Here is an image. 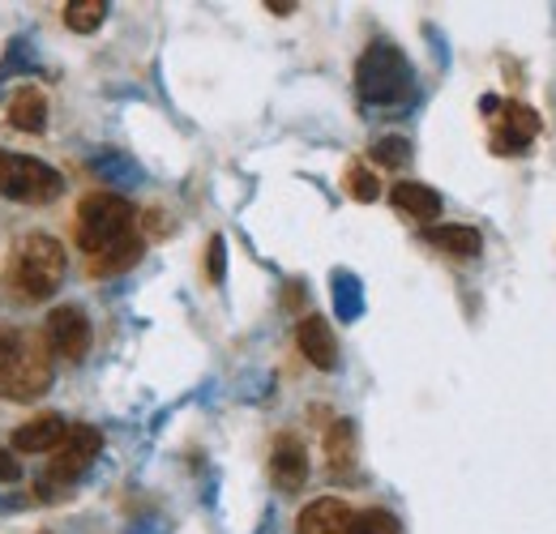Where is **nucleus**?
Here are the masks:
<instances>
[{
  "label": "nucleus",
  "instance_id": "nucleus-1",
  "mask_svg": "<svg viewBox=\"0 0 556 534\" xmlns=\"http://www.w3.org/2000/svg\"><path fill=\"white\" fill-rule=\"evenodd\" d=\"M52 390V359L22 330H0V398L35 402Z\"/></svg>",
  "mask_w": 556,
  "mask_h": 534
},
{
  "label": "nucleus",
  "instance_id": "nucleus-2",
  "mask_svg": "<svg viewBox=\"0 0 556 534\" xmlns=\"http://www.w3.org/2000/svg\"><path fill=\"white\" fill-rule=\"evenodd\" d=\"M138 227V209L121 193H90V198L77 201V223H73V240L81 253L99 257L108 253L112 244L129 240Z\"/></svg>",
  "mask_w": 556,
  "mask_h": 534
},
{
  "label": "nucleus",
  "instance_id": "nucleus-3",
  "mask_svg": "<svg viewBox=\"0 0 556 534\" xmlns=\"http://www.w3.org/2000/svg\"><path fill=\"white\" fill-rule=\"evenodd\" d=\"M65 269H70V257H65V244L48 231H30L22 236V244L13 249V266H9V278L13 287L26 295V300H48L61 282H65Z\"/></svg>",
  "mask_w": 556,
  "mask_h": 534
},
{
  "label": "nucleus",
  "instance_id": "nucleus-4",
  "mask_svg": "<svg viewBox=\"0 0 556 534\" xmlns=\"http://www.w3.org/2000/svg\"><path fill=\"white\" fill-rule=\"evenodd\" d=\"M355 90L372 107H394L412 94V65L394 43H372L355 65Z\"/></svg>",
  "mask_w": 556,
  "mask_h": 534
},
{
  "label": "nucleus",
  "instance_id": "nucleus-5",
  "mask_svg": "<svg viewBox=\"0 0 556 534\" xmlns=\"http://www.w3.org/2000/svg\"><path fill=\"white\" fill-rule=\"evenodd\" d=\"M65 193V176L48 167L43 158L0 150V198L22 201V205H48Z\"/></svg>",
  "mask_w": 556,
  "mask_h": 534
},
{
  "label": "nucleus",
  "instance_id": "nucleus-6",
  "mask_svg": "<svg viewBox=\"0 0 556 534\" xmlns=\"http://www.w3.org/2000/svg\"><path fill=\"white\" fill-rule=\"evenodd\" d=\"M99 454H103V432H99V428H86V423L70 428L65 441L52 449V462H48V474H43V487L81 479L86 470L99 462Z\"/></svg>",
  "mask_w": 556,
  "mask_h": 534
},
{
  "label": "nucleus",
  "instance_id": "nucleus-7",
  "mask_svg": "<svg viewBox=\"0 0 556 534\" xmlns=\"http://www.w3.org/2000/svg\"><path fill=\"white\" fill-rule=\"evenodd\" d=\"M48 346L61 355V359H70V364H81L86 355H90V342H94V330H90V321H86V313L81 308H73V304H61V308H52V317H48Z\"/></svg>",
  "mask_w": 556,
  "mask_h": 534
},
{
  "label": "nucleus",
  "instance_id": "nucleus-8",
  "mask_svg": "<svg viewBox=\"0 0 556 534\" xmlns=\"http://www.w3.org/2000/svg\"><path fill=\"white\" fill-rule=\"evenodd\" d=\"M492 120H496V129H492V150L496 154H527L535 134H540V116L527 103H514V99L501 103L492 112Z\"/></svg>",
  "mask_w": 556,
  "mask_h": 534
},
{
  "label": "nucleus",
  "instance_id": "nucleus-9",
  "mask_svg": "<svg viewBox=\"0 0 556 534\" xmlns=\"http://www.w3.org/2000/svg\"><path fill=\"white\" fill-rule=\"evenodd\" d=\"M270 479L278 492H300L308 479V449L295 432H278L270 445Z\"/></svg>",
  "mask_w": 556,
  "mask_h": 534
},
{
  "label": "nucleus",
  "instance_id": "nucleus-10",
  "mask_svg": "<svg viewBox=\"0 0 556 534\" xmlns=\"http://www.w3.org/2000/svg\"><path fill=\"white\" fill-rule=\"evenodd\" d=\"M65 432H70V423L52 410V415H35L22 428H13L9 445H13V454H52L65 441Z\"/></svg>",
  "mask_w": 556,
  "mask_h": 534
},
{
  "label": "nucleus",
  "instance_id": "nucleus-11",
  "mask_svg": "<svg viewBox=\"0 0 556 534\" xmlns=\"http://www.w3.org/2000/svg\"><path fill=\"white\" fill-rule=\"evenodd\" d=\"M295 346L304 351V359L321 372H334L339 368V342H334V330L326 317H304L295 326Z\"/></svg>",
  "mask_w": 556,
  "mask_h": 534
},
{
  "label": "nucleus",
  "instance_id": "nucleus-12",
  "mask_svg": "<svg viewBox=\"0 0 556 534\" xmlns=\"http://www.w3.org/2000/svg\"><path fill=\"white\" fill-rule=\"evenodd\" d=\"M351 518H355V509H351L348 500L321 496V500H313V505H304V509H300V518H295V534H348Z\"/></svg>",
  "mask_w": 556,
  "mask_h": 534
},
{
  "label": "nucleus",
  "instance_id": "nucleus-13",
  "mask_svg": "<svg viewBox=\"0 0 556 534\" xmlns=\"http://www.w3.org/2000/svg\"><path fill=\"white\" fill-rule=\"evenodd\" d=\"M424 244L450 253V257H480L484 253V236L476 227H463V223H445V227H428L424 231Z\"/></svg>",
  "mask_w": 556,
  "mask_h": 534
},
{
  "label": "nucleus",
  "instance_id": "nucleus-14",
  "mask_svg": "<svg viewBox=\"0 0 556 534\" xmlns=\"http://www.w3.org/2000/svg\"><path fill=\"white\" fill-rule=\"evenodd\" d=\"M390 201H394L399 214H407V218H416V223H432V218L441 214V193L428 189V185H416V180H399Z\"/></svg>",
  "mask_w": 556,
  "mask_h": 534
},
{
  "label": "nucleus",
  "instance_id": "nucleus-15",
  "mask_svg": "<svg viewBox=\"0 0 556 534\" xmlns=\"http://www.w3.org/2000/svg\"><path fill=\"white\" fill-rule=\"evenodd\" d=\"M9 125H13L17 134H43V125H48V103H43V94L30 90V86H22V90L13 94V103H9Z\"/></svg>",
  "mask_w": 556,
  "mask_h": 534
},
{
  "label": "nucleus",
  "instance_id": "nucleus-16",
  "mask_svg": "<svg viewBox=\"0 0 556 534\" xmlns=\"http://www.w3.org/2000/svg\"><path fill=\"white\" fill-rule=\"evenodd\" d=\"M141 253H146V244H141L138 236H129V240H121V244H112L108 253H99V257H90V274L94 278H112V274H125V269H134L141 262Z\"/></svg>",
  "mask_w": 556,
  "mask_h": 534
},
{
  "label": "nucleus",
  "instance_id": "nucleus-17",
  "mask_svg": "<svg viewBox=\"0 0 556 534\" xmlns=\"http://www.w3.org/2000/svg\"><path fill=\"white\" fill-rule=\"evenodd\" d=\"M326 462L339 474L351 470V462H355V423L351 419H334L326 428Z\"/></svg>",
  "mask_w": 556,
  "mask_h": 534
},
{
  "label": "nucleus",
  "instance_id": "nucleus-18",
  "mask_svg": "<svg viewBox=\"0 0 556 534\" xmlns=\"http://www.w3.org/2000/svg\"><path fill=\"white\" fill-rule=\"evenodd\" d=\"M108 9H112L108 0H70V4H65V26L77 30V35H90V30L103 26Z\"/></svg>",
  "mask_w": 556,
  "mask_h": 534
},
{
  "label": "nucleus",
  "instance_id": "nucleus-19",
  "mask_svg": "<svg viewBox=\"0 0 556 534\" xmlns=\"http://www.w3.org/2000/svg\"><path fill=\"white\" fill-rule=\"evenodd\" d=\"M334 308H339L343 321H355L364 313V291H359V282L351 278L348 269L334 274Z\"/></svg>",
  "mask_w": 556,
  "mask_h": 534
},
{
  "label": "nucleus",
  "instance_id": "nucleus-20",
  "mask_svg": "<svg viewBox=\"0 0 556 534\" xmlns=\"http://www.w3.org/2000/svg\"><path fill=\"white\" fill-rule=\"evenodd\" d=\"M348 534H403V526L390 509H364V513L351 518Z\"/></svg>",
  "mask_w": 556,
  "mask_h": 534
},
{
  "label": "nucleus",
  "instance_id": "nucleus-21",
  "mask_svg": "<svg viewBox=\"0 0 556 534\" xmlns=\"http://www.w3.org/2000/svg\"><path fill=\"white\" fill-rule=\"evenodd\" d=\"M343 185H348L351 198L364 201V205L381 198V180H377V171H372V167H364V163H351V167H348V180H343Z\"/></svg>",
  "mask_w": 556,
  "mask_h": 534
},
{
  "label": "nucleus",
  "instance_id": "nucleus-22",
  "mask_svg": "<svg viewBox=\"0 0 556 534\" xmlns=\"http://www.w3.org/2000/svg\"><path fill=\"white\" fill-rule=\"evenodd\" d=\"M372 158H377L381 167H407L412 141H407V137H377V141H372Z\"/></svg>",
  "mask_w": 556,
  "mask_h": 534
},
{
  "label": "nucleus",
  "instance_id": "nucleus-23",
  "mask_svg": "<svg viewBox=\"0 0 556 534\" xmlns=\"http://www.w3.org/2000/svg\"><path fill=\"white\" fill-rule=\"evenodd\" d=\"M223 269H227V244H223V236H210L206 278H210V282H223Z\"/></svg>",
  "mask_w": 556,
  "mask_h": 534
},
{
  "label": "nucleus",
  "instance_id": "nucleus-24",
  "mask_svg": "<svg viewBox=\"0 0 556 534\" xmlns=\"http://www.w3.org/2000/svg\"><path fill=\"white\" fill-rule=\"evenodd\" d=\"M94 171L108 176V180H116L121 171H125V176H138V167H134L129 158H121V154H99V158H94Z\"/></svg>",
  "mask_w": 556,
  "mask_h": 534
},
{
  "label": "nucleus",
  "instance_id": "nucleus-25",
  "mask_svg": "<svg viewBox=\"0 0 556 534\" xmlns=\"http://www.w3.org/2000/svg\"><path fill=\"white\" fill-rule=\"evenodd\" d=\"M22 467H17V454L13 449H0V483H17Z\"/></svg>",
  "mask_w": 556,
  "mask_h": 534
},
{
  "label": "nucleus",
  "instance_id": "nucleus-26",
  "mask_svg": "<svg viewBox=\"0 0 556 534\" xmlns=\"http://www.w3.org/2000/svg\"><path fill=\"white\" fill-rule=\"evenodd\" d=\"M266 9H270L275 17H291V13L300 9V4H295V0H266Z\"/></svg>",
  "mask_w": 556,
  "mask_h": 534
}]
</instances>
